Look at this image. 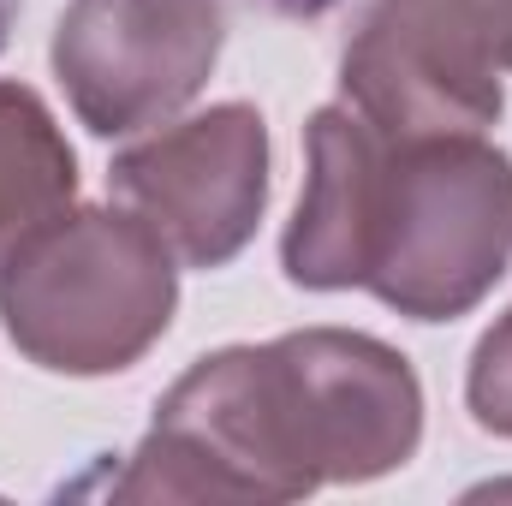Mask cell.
Wrapping results in <instances>:
<instances>
[{
    "label": "cell",
    "instance_id": "obj_1",
    "mask_svg": "<svg viewBox=\"0 0 512 506\" xmlns=\"http://www.w3.org/2000/svg\"><path fill=\"white\" fill-rule=\"evenodd\" d=\"M179 256L126 203H72L0 256V328L54 376H120L179 310Z\"/></svg>",
    "mask_w": 512,
    "mask_h": 506
},
{
    "label": "cell",
    "instance_id": "obj_2",
    "mask_svg": "<svg viewBox=\"0 0 512 506\" xmlns=\"http://www.w3.org/2000/svg\"><path fill=\"white\" fill-rule=\"evenodd\" d=\"M322 447L280 340L197 358L155 405L114 501H304Z\"/></svg>",
    "mask_w": 512,
    "mask_h": 506
},
{
    "label": "cell",
    "instance_id": "obj_3",
    "mask_svg": "<svg viewBox=\"0 0 512 506\" xmlns=\"http://www.w3.org/2000/svg\"><path fill=\"white\" fill-rule=\"evenodd\" d=\"M512 268V155L471 137H387L364 292L411 322L471 316Z\"/></svg>",
    "mask_w": 512,
    "mask_h": 506
},
{
    "label": "cell",
    "instance_id": "obj_4",
    "mask_svg": "<svg viewBox=\"0 0 512 506\" xmlns=\"http://www.w3.org/2000/svg\"><path fill=\"white\" fill-rule=\"evenodd\" d=\"M221 42V0H72L48 60L96 137H137L203 96Z\"/></svg>",
    "mask_w": 512,
    "mask_h": 506
},
{
    "label": "cell",
    "instance_id": "obj_5",
    "mask_svg": "<svg viewBox=\"0 0 512 506\" xmlns=\"http://www.w3.org/2000/svg\"><path fill=\"white\" fill-rule=\"evenodd\" d=\"M108 185L185 268H227L268 203V126L251 102L167 120L114 155Z\"/></svg>",
    "mask_w": 512,
    "mask_h": 506
},
{
    "label": "cell",
    "instance_id": "obj_6",
    "mask_svg": "<svg viewBox=\"0 0 512 506\" xmlns=\"http://www.w3.org/2000/svg\"><path fill=\"white\" fill-rule=\"evenodd\" d=\"M340 102L387 137H471L507 108L501 66L441 0H370L340 54Z\"/></svg>",
    "mask_w": 512,
    "mask_h": 506
},
{
    "label": "cell",
    "instance_id": "obj_7",
    "mask_svg": "<svg viewBox=\"0 0 512 506\" xmlns=\"http://www.w3.org/2000/svg\"><path fill=\"white\" fill-rule=\"evenodd\" d=\"M280 346L304 387L328 483H376L417 453L423 387L387 340L358 328H298L280 334Z\"/></svg>",
    "mask_w": 512,
    "mask_h": 506
},
{
    "label": "cell",
    "instance_id": "obj_8",
    "mask_svg": "<svg viewBox=\"0 0 512 506\" xmlns=\"http://www.w3.org/2000/svg\"><path fill=\"white\" fill-rule=\"evenodd\" d=\"M387 131L370 126L352 102H328L304 126V191L286 221L280 262L286 280L304 292H346L364 280V239L376 209Z\"/></svg>",
    "mask_w": 512,
    "mask_h": 506
},
{
    "label": "cell",
    "instance_id": "obj_9",
    "mask_svg": "<svg viewBox=\"0 0 512 506\" xmlns=\"http://www.w3.org/2000/svg\"><path fill=\"white\" fill-rule=\"evenodd\" d=\"M78 155L30 84H0V256L30 227L72 209Z\"/></svg>",
    "mask_w": 512,
    "mask_h": 506
},
{
    "label": "cell",
    "instance_id": "obj_10",
    "mask_svg": "<svg viewBox=\"0 0 512 506\" xmlns=\"http://www.w3.org/2000/svg\"><path fill=\"white\" fill-rule=\"evenodd\" d=\"M465 405L477 417V429L507 435L512 441V310L477 340L471 370H465Z\"/></svg>",
    "mask_w": 512,
    "mask_h": 506
},
{
    "label": "cell",
    "instance_id": "obj_11",
    "mask_svg": "<svg viewBox=\"0 0 512 506\" xmlns=\"http://www.w3.org/2000/svg\"><path fill=\"white\" fill-rule=\"evenodd\" d=\"M483 48H489V60L512 72V0H441Z\"/></svg>",
    "mask_w": 512,
    "mask_h": 506
},
{
    "label": "cell",
    "instance_id": "obj_12",
    "mask_svg": "<svg viewBox=\"0 0 512 506\" xmlns=\"http://www.w3.org/2000/svg\"><path fill=\"white\" fill-rule=\"evenodd\" d=\"M12 18H18V0H0V48H6V30H12Z\"/></svg>",
    "mask_w": 512,
    "mask_h": 506
}]
</instances>
